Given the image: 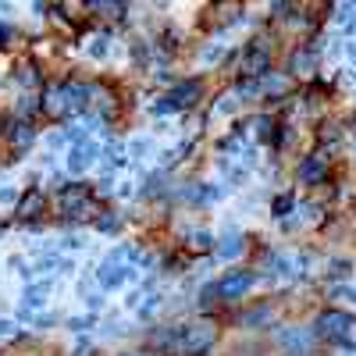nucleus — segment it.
Masks as SVG:
<instances>
[{"mask_svg":"<svg viewBox=\"0 0 356 356\" xmlns=\"http://www.w3.org/2000/svg\"><path fill=\"white\" fill-rule=\"evenodd\" d=\"M243 8H239V0H218V4L211 8V15H218L214 18V25L221 29V25H228V22H235V15H239Z\"/></svg>","mask_w":356,"mask_h":356,"instance_id":"obj_3","label":"nucleus"},{"mask_svg":"<svg viewBox=\"0 0 356 356\" xmlns=\"http://www.w3.org/2000/svg\"><path fill=\"white\" fill-rule=\"evenodd\" d=\"M193 97H200V82H189V86H182V89H175V93H171L175 107H189V104H196Z\"/></svg>","mask_w":356,"mask_h":356,"instance_id":"obj_4","label":"nucleus"},{"mask_svg":"<svg viewBox=\"0 0 356 356\" xmlns=\"http://www.w3.org/2000/svg\"><path fill=\"white\" fill-rule=\"evenodd\" d=\"M346 328H349V317H346V314H324V317H321V332L332 335V339H342Z\"/></svg>","mask_w":356,"mask_h":356,"instance_id":"obj_2","label":"nucleus"},{"mask_svg":"<svg viewBox=\"0 0 356 356\" xmlns=\"http://www.w3.org/2000/svg\"><path fill=\"white\" fill-rule=\"evenodd\" d=\"M243 75H264L267 68H271V54H267L264 47H250L246 54H243Z\"/></svg>","mask_w":356,"mask_h":356,"instance_id":"obj_1","label":"nucleus"}]
</instances>
